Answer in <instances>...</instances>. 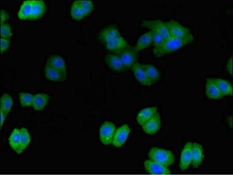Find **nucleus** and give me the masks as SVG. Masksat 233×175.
I'll return each instance as SVG.
<instances>
[{
  "label": "nucleus",
  "mask_w": 233,
  "mask_h": 175,
  "mask_svg": "<svg viewBox=\"0 0 233 175\" xmlns=\"http://www.w3.org/2000/svg\"><path fill=\"white\" fill-rule=\"evenodd\" d=\"M33 0L24 1L18 13L19 18L22 20L29 19L32 11Z\"/></svg>",
  "instance_id": "nucleus-24"
},
{
  "label": "nucleus",
  "mask_w": 233,
  "mask_h": 175,
  "mask_svg": "<svg viewBox=\"0 0 233 175\" xmlns=\"http://www.w3.org/2000/svg\"><path fill=\"white\" fill-rule=\"evenodd\" d=\"M99 38L104 46L121 37L117 29L112 26L103 30L99 34Z\"/></svg>",
  "instance_id": "nucleus-8"
},
{
  "label": "nucleus",
  "mask_w": 233,
  "mask_h": 175,
  "mask_svg": "<svg viewBox=\"0 0 233 175\" xmlns=\"http://www.w3.org/2000/svg\"><path fill=\"white\" fill-rule=\"evenodd\" d=\"M138 53L135 46H129L116 54L120 57L126 71L131 69L134 65L137 62Z\"/></svg>",
  "instance_id": "nucleus-3"
},
{
  "label": "nucleus",
  "mask_w": 233,
  "mask_h": 175,
  "mask_svg": "<svg viewBox=\"0 0 233 175\" xmlns=\"http://www.w3.org/2000/svg\"><path fill=\"white\" fill-rule=\"evenodd\" d=\"M192 142H187L181 152L179 166L182 171L187 169L192 162Z\"/></svg>",
  "instance_id": "nucleus-11"
},
{
  "label": "nucleus",
  "mask_w": 233,
  "mask_h": 175,
  "mask_svg": "<svg viewBox=\"0 0 233 175\" xmlns=\"http://www.w3.org/2000/svg\"><path fill=\"white\" fill-rule=\"evenodd\" d=\"M71 14L72 18L77 20H80L85 15L77 1L73 3L72 6Z\"/></svg>",
  "instance_id": "nucleus-29"
},
{
  "label": "nucleus",
  "mask_w": 233,
  "mask_h": 175,
  "mask_svg": "<svg viewBox=\"0 0 233 175\" xmlns=\"http://www.w3.org/2000/svg\"><path fill=\"white\" fill-rule=\"evenodd\" d=\"M217 86L223 95H232V88L231 84L228 81L220 78H214Z\"/></svg>",
  "instance_id": "nucleus-25"
},
{
  "label": "nucleus",
  "mask_w": 233,
  "mask_h": 175,
  "mask_svg": "<svg viewBox=\"0 0 233 175\" xmlns=\"http://www.w3.org/2000/svg\"><path fill=\"white\" fill-rule=\"evenodd\" d=\"M161 125L160 115L156 112L142 127L145 133L153 134L159 130Z\"/></svg>",
  "instance_id": "nucleus-10"
},
{
  "label": "nucleus",
  "mask_w": 233,
  "mask_h": 175,
  "mask_svg": "<svg viewBox=\"0 0 233 175\" xmlns=\"http://www.w3.org/2000/svg\"><path fill=\"white\" fill-rule=\"evenodd\" d=\"M10 44L9 39L1 38V54L6 51L8 48Z\"/></svg>",
  "instance_id": "nucleus-34"
},
{
  "label": "nucleus",
  "mask_w": 233,
  "mask_h": 175,
  "mask_svg": "<svg viewBox=\"0 0 233 175\" xmlns=\"http://www.w3.org/2000/svg\"><path fill=\"white\" fill-rule=\"evenodd\" d=\"M146 74L152 83L158 81L160 78V73L156 67L151 64H142Z\"/></svg>",
  "instance_id": "nucleus-26"
},
{
  "label": "nucleus",
  "mask_w": 233,
  "mask_h": 175,
  "mask_svg": "<svg viewBox=\"0 0 233 175\" xmlns=\"http://www.w3.org/2000/svg\"><path fill=\"white\" fill-rule=\"evenodd\" d=\"M152 32L153 43L154 48H158L161 46L165 41L163 36L158 32L152 30Z\"/></svg>",
  "instance_id": "nucleus-32"
},
{
  "label": "nucleus",
  "mask_w": 233,
  "mask_h": 175,
  "mask_svg": "<svg viewBox=\"0 0 233 175\" xmlns=\"http://www.w3.org/2000/svg\"><path fill=\"white\" fill-rule=\"evenodd\" d=\"M13 100L11 97L7 94H4L1 98V110L7 116L12 107Z\"/></svg>",
  "instance_id": "nucleus-27"
},
{
  "label": "nucleus",
  "mask_w": 233,
  "mask_h": 175,
  "mask_svg": "<svg viewBox=\"0 0 233 175\" xmlns=\"http://www.w3.org/2000/svg\"><path fill=\"white\" fill-rule=\"evenodd\" d=\"M157 108L153 107L145 108L138 114L136 119L138 123L142 126L157 112Z\"/></svg>",
  "instance_id": "nucleus-20"
},
{
  "label": "nucleus",
  "mask_w": 233,
  "mask_h": 175,
  "mask_svg": "<svg viewBox=\"0 0 233 175\" xmlns=\"http://www.w3.org/2000/svg\"><path fill=\"white\" fill-rule=\"evenodd\" d=\"M153 43L152 33L151 31L142 35L139 38L135 48L138 52L146 48Z\"/></svg>",
  "instance_id": "nucleus-18"
},
{
  "label": "nucleus",
  "mask_w": 233,
  "mask_h": 175,
  "mask_svg": "<svg viewBox=\"0 0 233 175\" xmlns=\"http://www.w3.org/2000/svg\"><path fill=\"white\" fill-rule=\"evenodd\" d=\"M130 132V128L126 124L119 127L116 130L112 143L113 146L120 147L126 141Z\"/></svg>",
  "instance_id": "nucleus-9"
},
{
  "label": "nucleus",
  "mask_w": 233,
  "mask_h": 175,
  "mask_svg": "<svg viewBox=\"0 0 233 175\" xmlns=\"http://www.w3.org/2000/svg\"><path fill=\"white\" fill-rule=\"evenodd\" d=\"M105 61L109 67L115 72H121L126 71L120 57L117 54L107 55Z\"/></svg>",
  "instance_id": "nucleus-12"
},
{
  "label": "nucleus",
  "mask_w": 233,
  "mask_h": 175,
  "mask_svg": "<svg viewBox=\"0 0 233 175\" xmlns=\"http://www.w3.org/2000/svg\"><path fill=\"white\" fill-rule=\"evenodd\" d=\"M47 64L56 69L66 73L65 61L59 56L51 55L48 59Z\"/></svg>",
  "instance_id": "nucleus-23"
},
{
  "label": "nucleus",
  "mask_w": 233,
  "mask_h": 175,
  "mask_svg": "<svg viewBox=\"0 0 233 175\" xmlns=\"http://www.w3.org/2000/svg\"><path fill=\"white\" fill-rule=\"evenodd\" d=\"M206 94L210 99H219L222 98L223 95L218 89L214 78H209L206 80Z\"/></svg>",
  "instance_id": "nucleus-13"
},
{
  "label": "nucleus",
  "mask_w": 233,
  "mask_h": 175,
  "mask_svg": "<svg viewBox=\"0 0 233 175\" xmlns=\"http://www.w3.org/2000/svg\"><path fill=\"white\" fill-rule=\"evenodd\" d=\"M20 130V148L23 151L29 145L31 141L30 137L26 129L22 128Z\"/></svg>",
  "instance_id": "nucleus-28"
},
{
  "label": "nucleus",
  "mask_w": 233,
  "mask_h": 175,
  "mask_svg": "<svg viewBox=\"0 0 233 175\" xmlns=\"http://www.w3.org/2000/svg\"><path fill=\"white\" fill-rule=\"evenodd\" d=\"M131 69L133 71L136 79L141 85L150 86L152 84L147 76L142 64L137 62L134 65Z\"/></svg>",
  "instance_id": "nucleus-14"
},
{
  "label": "nucleus",
  "mask_w": 233,
  "mask_h": 175,
  "mask_svg": "<svg viewBox=\"0 0 233 175\" xmlns=\"http://www.w3.org/2000/svg\"><path fill=\"white\" fill-rule=\"evenodd\" d=\"M194 39L191 34L181 38L170 37L165 41L160 47L154 48V53L156 57H160L166 54L175 51L192 42Z\"/></svg>",
  "instance_id": "nucleus-1"
},
{
  "label": "nucleus",
  "mask_w": 233,
  "mask_h": 175,
  "mask_svg": "<svg viewBox=\"0 0 233 175\" xmlns=\"http://www.w3.org/2000/svg\"><path fill=\"white\" fill-rule=\"evenodd\" d=\"M9 18L8 13L5 10H1V23L2 24L4 23L7 20H8Z\"/></svg>",
  "instance_id": "nucleus-35"
},
{
  "label": "nucleus",
  "mask_w": 233,
  "mask_h": 175,
  "mask_svg": "<svg viewBox=\"0 0 233 175\" xmlns=\"http://www.w3.org/2000/svg\"><path fill=\"white\" fill-rule=\"evenodd\" d=\"M232 55L229 59L227 66V68L229 73L232 76Z\"/></svg>",
  "instance_id": "nucleus-36"
},
{
  "label": "nucleus",
  "mask_w": 233,
  "mask_h": 175,
  "mask_svg": "<svg viewBox=\"0 0 233 175\" xmlns=\"http://www.w3.org/2000/svg\"><path fill=\"white\" fill-rule=\"evenodd\" d=\"M46 77L51 80L63 81L66 80V73L56 69L47 64L45 69Z\"/></svg>",
  "instance_id": "nucleus-15"
},
{
  "label": "nucleus",
  "mask_w": 233,
  "mask_h": 175,
  "mask_svg": "<svg viewBox=\"0 0 233 175\" xmlns=\"http://www.w3.org/2000/svg\"><path fill=\"white\" fill-rule=\"evenodd\" d=\"M167 23L171 38H183L191 34L188 29L183 26L177 21L172 20Z\"/></svg>",
  "instance_id": "nucleus-6"
},
{
  "label": "nucleus",
  "mask_w": 233,
  "mask_h": 175,
  "mask_svg": "<svg viewBox=\"0 0 233 175\" xmlns=\"http://www.w3.org/2000/svg\"><path fill=\"white\" fill-rule=\"evenodd\" d=\"M48 95L46 94H38L34 95L32 106L34 110L42 111L48 102Z\"/></svg>",
  "instance_id": "nucleus-22"
},
{
  "label": "nucleus",
  "mask_w": 233,
  "mask_h": 175,
  "mask_svg": "<svg viewBox=\"0 0 233 175\" xmlns=\"http://www.w3.org/2000/svg\"><path fill=\"white\" fill-rule=\"evenodd\" d=\"M148 157L152 161L167 167L174 162L173 154L171 151L157 147L150 149Z\"/></svg>",
  "instance_id": "nucleus-2"
},
{
  "label": "nucleus",
  "mask_w": 233,
  "mask_h": 175,
  "mask_svg": "<svg viewBox=\"0 0 233 175\" xmlns=\"http://www.w3.org/2000/svg\"><path fill=\"white\" fill-rule=\"evenodd\" d=\"M85 16L88 15L93 9V4L90 1H77Z\"/></svg>",
  "instance_id": "nucleus-31"
},
{
  "label": "nucleus",
  "mask_w": 233,
  "mask_h": 175,
  "mask_svg": "<svg viewBox=\"0 0 233 175\" xmlns=\"http://www.w3.org/2000/svg\"><path fill=\"white\" fill-rule=\"evenodd\" d=\"M8 140L9 143L14 150L18 154L22 153L23 151L20 148V130L15 128L12 132Z\"/></svg>",
  "instance_id": "nucleus-21"
},
{
  "label": "nucleus",
  "mask_w": 233,
  "mask_h": 175,
  "mask_svg": "<svg viewBox=\"0 0 233 175\" xmlns=\"http://www.w3.org/2000/svg\"><path fill=\"white\" fill-rule=\"evenodd\" d=\"M142 26L145 27L150 30L155 31L160 34L165 40L170 38V36L167 22H164L159 20H144Z\"/></svg>",
  "instance_id": "nucleus-4"
},
{
  "label": "nucleus",
  "mask_w": 233,
  "mask_h": 175,
  "mask_svg": "<svg viewBox=\"0 0 233 175\" xmlns=\"http://www.w3.org/2000/svg\"><path fill=\"white\" fill-rule=\"evenodd\" d=\"M115 129V126L111 122L105 121L102 124L100 134V140L103 144L106 145L112 143Z\"/></svg>",
  "instance_id": "nucleus-5"
},
{
  "label": "nucleus",
  "mask_w": 233,
  "mask_h": 175,
  "mask_svg": "<svg viewBox=\"0 0 233 175\" xmlns=\"http://www.w3.org/2000/svg\"><path fill=\"white\" fill-rule=\"evenodd\" d=\"M20 104L23 107L33 106L34 95L24 92L19 93Z\"/></svg>",
  "instance_id": "nucleus-30"
},
{
  "label": "nucleus",
  "mask_w": 233,
  "mask_h": 175,
  "mask_svg": "<svg viewBox=\"0 0 233 175\" xmlns=\"http://www.w3.org/2000/svg\"><path fill=\"white\" fill-rule=\"evenodd\" d=\"M1 35L3 38H10L12 35L11 29L10 25L6 23L1 24Z\"/></svg>",
  "instance_id": "nucleus-33"
},
{
  "label": "nucleus",
  "mask_w": 233,
  "mask_h": 175,
  "mask_svg": "<svg viewBox=\"0 0 233 175\" xmlns=\"http://www.w3.org/2000/svg\"><path fill=\"white\" fill-rule=\"evenodd\" d=\"M46 5L41 0H33L31 14L29 20H35L41 18L45 12Z\"/></svg>",
  "instance_id": "nucleus-17"
},
{
  "label": "nucleus",
  "mask_w": 233,
  "mask_h": 175,
  "mask_svg": "<svg viewBox=\"0 0 233 175\" xmlns=\"http://www.w3.org/2000/svg\"><path fill=\"white\" fill-rule=\"evenodd\" d=\"M203 151L201 145L195 142L193 144L191 163L193 168H197L201 164L204 158Z\"/></svg>",
  "instance_id": "nucleus-16"
},
{
  "label": "nucleus",
  "mask_w": 233,
  "mask_h": 175,
  "mask_svg": "<svg viewBox=\"0 0 233 175\" xmlns=\"http://www.w3.org/2000/svg\"><path fill=\"white\" fill-rule=\"evenodd\" d=\"M145 170L152 174H169L171 171L167 167L154 162L152 160H147L144 162Z\"/></svg>",
  "instance_id": "nucleus-7"
},
{
  "label": "nucleus",
  "mask_w": 233,
  "mask_h": 175,
  "mask_svg": "<svg viewBox=\"0 0 233 175\" xmlns=\"http://www.w3.org/2000/svg\"><path fill=\"white\" fill-rule=\"evenodd\" d=\"M129 46L126 40L121 36L117 38L114 41L105 47L107 50L117 54Z\"/></svg>",
  "instance_id": "nucleus-19"
},
{
  "label": "nucleus",
  "mask_w": 233,
  "mask_h": 175,
  "mask_svg": "<svg viewBox=\"0 0 233 175\" xmlns=\"http://www.w3.org/2000/svg\"><path fill=\"white\" fill-rule=\"evenodd\" d=\"M6 116L4 112L1 110V130H2V127Z\"/></svg>",
  "instance_id": "nucleus-37"
}]
</instances>
